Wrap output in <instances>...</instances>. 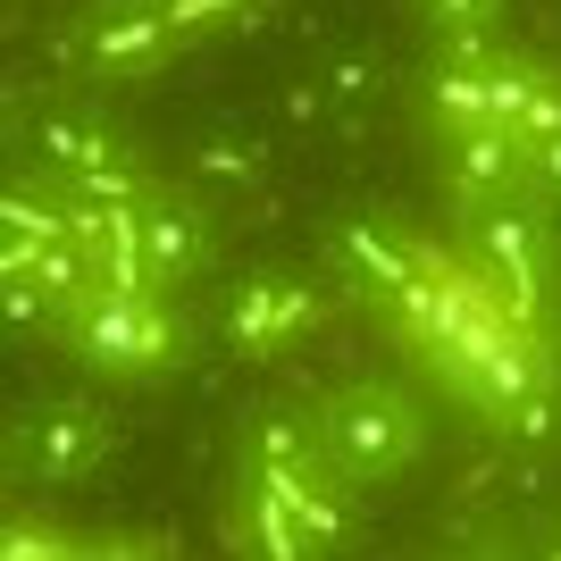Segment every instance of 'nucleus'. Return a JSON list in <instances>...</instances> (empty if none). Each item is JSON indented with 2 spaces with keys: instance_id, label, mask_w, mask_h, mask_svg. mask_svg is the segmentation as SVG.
Wrapping results in <instances>:
<instances>
[{
  "instance_id": "obj_4",
  "label": "nucleus",
  "mask_w": 561,
  "mask_h": 561,
  "mask_svg": "<svg viewBox=\"0 0 561 561\" xmlns=\"http://www.w3.org/2000/svg\"><path fill=\"white\" fill-rule=\"evenodd\" d=\"M335 268H344V285L369 310H394V319H411L420 335L436 328V310H445V294H453V285L436 277V260L402 227H386V218H344V227H335Z\"/></svg>"
},
{
  "instance_id": "obj_7",
  "label": "nucleus",
  "mask_w": 561,
  "mask_h": 561,
  "mask_svg": "<svg viewBox=\"0 0 561 561\" xmlns=\"http://www.w3.org/2000/svg\"><path fill=\"white\" fill-rule=\"evenodd\" d=\"M117 151H135V135L117 126V110H101V101H43V110L25 117L18 135V160L34 185L68 193L76 176H93V168H110Z\"/></svg>"
},
{
  "instance_id": "obj_3",
  "label": "nucleus",
  "mask_w": 561,
  "mask_h": 561,
  "mask_svg": "<svg viewBox=\"0 0 561 561\" xmlns=\"http://www.w3.org/2000/svg\"><path fill=\"white\" fill-rule=\"evenodd\" d=\"M59 344H68L93 377L135 386V377L185 369L193 328H185V310L168 302V294H117V285H101L84 310H68V319H59Z\"/></svg>"
},
{
  "instance_id": "obj_10",
  "label": "nucleus",
  "mask_w": 561,
  "mask_h": 561,
  "mask_svg": "<svg viewBox=\"0 0 561 561\" xmlns=\"http://www.w3.org/2000/svg\"><path fill=\"white\" fill-rule=\"evenodd\" d=\"M176 25H168L160 0H93L84 9V76L93 84H142L151 68H168Z\"/></svg>"
},
{
  "instance_id": "obj_19",
  "label": "nucleus",
  "mask_w": 561,
  "mask_h": 561,
  "mask_svg": "<svg viewBox=\"0 0 561 561\" xmlns=\"http://www.w3.org/2000/svg\"><path fill=\"white\" fill-rule=\"evenodd\" d=\"M319 76H328V93H335V110H344V126L369 110L377 93H386V68H377V50H360V43L328 50V59H319Z\"/></svg>"
},
{
  "instance_id": "obj_23",
  "label": "nucleus",
  "mask_w": 561,
  "mask_h": 561,
  "mask_svg": "<svg viewBox=\"0 0 561 561\" xmlns=\"http://www.w3.org/2000/svg\"><path fill=\"white\" fill-rule=\"evenodd\" d=\"M545 352H553V369H561V285H553V310H545Z\"/></svg>"
},
{
  "instance_id": "obj_8",
  "label": "nucleus",
  "mask_w": 561,
  "mask_h": 561,
  "mask_svg": "<svg viewBox=\"0 0 561 561\" xmlns=\"http://www.w3.org/2000/svg\"><path fill=\"white\" fill-rule=\"evenodd\" d=\"M319 294H310L294 268H243V277L218 294V335L234 344V360H277L319 328Z\"/></svg>"
},
{
  "instance_id": "obj_11",
  "label": "nucleus",
  "mask_w": 561,
  "mask_h": 561,
  "mask_svg": "<svg viewBox=\"0 0 561 561\" xmlns=\"http://www.w3.org/2000/svg\"><path fill=\"white\" fill-rule=\"evenodd\" d=\"M436 151V176H445L453 202H503V193H537L528 185V142L512 126H453V135H427Z\"/></svg>"
},
{
  "instance_id": "obj_15",
  "label": "nucleus",
  "mask_w": 561,
  "mask_h": 561,
  "mask_svg": "<svg viewBox=\"0 0 561 561\" xmlns=\"http://www.w3.org/2000/svg\"><path fill=\"white\" fill-rule=\"evenodd\" d=\"M420 117H427V135H453V126H486V117H494V76H469V68H420Z\"/></svg>"
},
{
  "instance_id": "obj_22",
  "label": "nucleus",
  "mask_w": 561,
  "mask_h": 561,
  "mask_svg": "<svg viewBox=\"0 0 561 561\" xmlns=\"http://www.w3.org/2000/svg\"><path fill=\"white\" fill-rule=\"evenodd\" d=\"M427 34L436 25H503V0H420Z\"/></svg>"
},
{
  "instance_id": "obj_9",
  "label": "nucleus",
  "mask_w": 561,
  "mask_h": 561,
  "mask_svg": "<svg viewBox=\"0 0 561 561\" xmlns=\"http://www.w3.org/2000/svg\"><path fill=\"white\" fill-rule=\"evenodd\" d=\"M234 469H260L277 486H302V478H328V436H319V402L302 394H260L234 411Z\"/></svg>"
},
{
  "instance_id": "obj_20",
  "label": "nucleus",
  "mask_w": 561,
  "mask_h": 561,
  "mask_svg": "<svg viewBox=\"0 0 561 561\" xmlns=\"http://www.w3.org/2000/svg\"><path fill=\"white\" fill-rule=\"evenodd\" d=\"M160 9H168V25H176V43H202L218 25H243L260 0H160Z\"/></svg>"
},
{
  "instance_id": "obj_14",
  "label": "nucleus",
  "mask_w": 561,
  "mask_h": 561,
  "mask_svg": "<svg viewBox=\"0 0 561 561\" xmlns=\"http://www.w3.org/2000/svg\"><path fill=\"white\" fill-rule=\"evenodd\" d=\"M494 126H512L519 142L561 135V76L545 68L537 50H512V59L494 68Z\"/></svg>"
},
{
  "instance_id": "obj_2",
  "label": "nucleus",
  "mask_w": 561,
  "mask_h": 561,
  "mask_svg": "<svg viewBox=\"0 0 561 561\" xmlns=\"http://www.w3.org/2000/svg\"><path fill=\"white\" fill-rule=\"evenodd\" d=\"M319 436H328L335 478L352 486H394L402 469L427 453V411L402 394L394 377H344L319 394Z\"/></svg>"
},
{
  "instance_id": "obj_18",
  "label": "nucleus",
  "mask_w": 561,
  "mask_h": 561,
  "mask_svg": "<svg viewBox=\"0 0 561 561\" xmlns=\"http://www.w3.org/2000/svg\"><path fill=\"white\" fill-rule=\"evenodd\" d=\"M503 59H512V34H503V25H436V34H427V68L494 76Z\"/></svg>"
},
{
  "instance_id": "obj_21",
  "label": "nucleus",
  "mask_w": 561,
  "mask_h": 561,
  "mask_svg": "<svg viewBox=\"0 0 561 561\" xmlns=\"http://www.w3.org/2000/svg\"><path fill=\"white\" fill-rule=\"evenodd\" d=\"M285 117H294L302 135H310V126H344V110H335V93H328V76H319V68H302L294 84H285Z\"/></svg>"
},
{
  "instance_id": "obj_16",
  "label": "nucleus",
  "mask_w": 561,
  "mask_h": 561,
  "mask_svg": "<svg viewBox=\"0 0 561 561\" xmlns=\"http://www.w3.org/2000/svg\"><path fill=\"white\" fill-rule=\"evenodd\" d=\"M68 234V202L50 185H34V176H18V185L0 193V252H43V243H59Z\"/></svg>"
},
{
  "instance_id": "obj_12",
  "label": "nucleus",
  "mask_w": 561,
  "mask_h": 561,
  "mask_svg": "<svg viewBox=\"0 0 561 561\" xmlns=\"http://www.w3.org/2000/svg\"><path fill=\"white\" fill-rule=\"evenodd\" d=\"M227 553L310 561V553H302V528H294V503H285L277 478H260V469H234V486H227Z\"/></svg>"
},
{
  "instance_id": "obj_13",
  "label": "nucleus",
  "mask_w": 561,
  "mask_h": 561,
  "mask_svg": "<svg viewBox=\"0 0 561 561\" xmlns=\"http://www.w3.org/2000/svg\"><path fill=\"white\" fill-rule=\"evenodd\" d=\"M185 185L210 193V202H234V193H260L268 185V142L252 126H202L185 142Z\"/></svg>"
},
{
  "instance_id": "obj_17",
  "label": "nucleus",
  "mask_w": 561,
  "mask_h": 561,
  "mask_svg": "<svg viewBox=\"0 0 561 561\" xmlns=\"http://www.w3.org/2000/svg\"><path fill=\"white\" fill-rule=\"evenodd\" d=\"M486 427L503 436V445H519V453H545V445H561V386L545 377V386H528V394L494 402V411H486Z\"/></svg>"
},
{
  "instance_id": "obj_5",
  "label": "nucleus",
  "mask_w": 561,
  "mask_h": 561,
  "mask_svg": "<svg viewBox=\"0 0 561 561\" xmlns=\"http://www.w3.org/2000/svg\"><path fill=\"white\" fill-rule=\"evenodd\" d=\"M110 453H117V420L84 394L34 402V411L9 420V478H25V486H76Z\"/></svg>"
},
{
  "instance_id": "obj_1",
  "label": "nucleus",
  "mask_w": 561,
  "mask_h": 561,
  "mask_svg": "<svg viewBox=\"0 0 561 561\" xmlns=\"http://www.w3.org/2000/svg\"><path fill=\"white\" fill-rule=\"evenodd\" d=\"M461 260H469V285L503 319L537 328L545 310H553V218H545V193L461 202Z\"/></svg>"
},
{
  "instance_id": "obj_6",
  "label": "nucleus",
  "mask_w": 561,
  "mask_h": 561,
  "mask_svg": "<svg viewBox=\"0 0 561 561\" xmlns=\"http://www.w3.org/2000/svg\"><path fill=\"white\" fill-rule=\"evenodd\" d=\"M135 252L142 268H151V285L160 294H185V285H202L218 268V218H210V193L193 185H151L135 202Z\"/></svg>"
}]
</instances>
